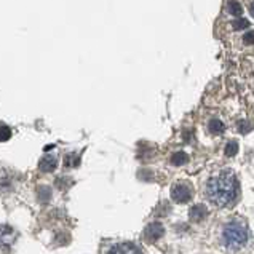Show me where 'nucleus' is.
<instances>
[{
    "mask_svg": "<svg viewBox=\"0 0 254 254\" xmlns=\"http://www.w3.org/2000/svg\"><path fill=\"white\" fill-rule=\"evenodd\" d=\"M248 240V229L243 222L232 221L222 230V242L227 248L238 250Z\"/></svg>",
    "mask_w": 254,
    "mask_h": 254,
    "instance_id": "obj_2",
    "label": "nucleus"
},
{
    "mask_svg": "<svg viewBox=\"0 0 254 254\" xmlns=\"http://www.w3.org/2000/svg\"><path fill=\"white\" fill-rule=\"evenodd\" d=\"M238 193V183L232 171L216 174L206 184V197L216 206H227L235 200Z\"/></svg>",
    "mask_w": 254,
    "mask_h": 254,
    "instance_id": "obj_1",
    "label": "nucleus"
},
{
    "mask_svg": "<svg viewBox=\"0 0 254 254\" xmlns=\"http://www.w3.org/2000/svg\"><path fill=\"white\" fill-rule=\"evenodd\" d=\"M109 254H141L133 243H120L109 251Z\"/></svg>",
    "mask_w": 254,
    "mask_h": 254,
    "instance_id": "obj_5",
    "label": "nucleus"
},
{
    "mask_svg": "<svg viewBox=\"0 0 254 254\" xmlns=\"http://www.w3.org/2000/svg\"><path fill=\"white\" fill-rule=\"evenodd\" d=\"M224 123L221 120H211L209 122V125H208V129H209V133L211 134H222L224 133Z\"/></svg>",
    "mask_w": 254,
    "mask_h": 254,
    "instance_id": "obj_8",
    "label": "nucleus"
},
{
    "mask_svg": "<svg viewBox=\"0 0 254 254\" xmlns=\"http://www.w3.org/2000/svg\"><path fill=\"white\" fill-rule=\"evenodd\" d=\"M234 26L235 29H238V31H240V29H246V27H250V23L246 19H243V18H238L237 21H234Z\"/></svg>",
    "mask_w": 254,
    "mask_h": 254,
    "instance_id": "obj_13",
    "label": "nucleus"
},
{
    "mask_svg": "<svg viewBox=\"0 0 254 254\" xmlns=\"http://www.w3.org/2000/svg\"><path fill=\"white\" fill-rule=\"evenodd\" d=\"M39 168L42 171H53L56 168V157H53V155H45L40 160Z\"/></svg>",
    "mask_w": 254,
    "mask_h": 254,
    "instance_id": "obj_6",
    "label": "nucleus"
},
{
    "mask_svg": "<svg viewBox=\"0 0 254 254\" xmlns=\"http://www.w3.org/2000/svg\"><path fill=\"white\" fill-rule=\"evenodd\" d=\"M242 40H243L245 45H253V43H254V31H253V29H251V31H248V32H245V34H243Z\"/></svg>",
    "mask_w": 254,
    "mask_h": 254,
    "instance_id": "obj_12",
    "label": "nucleus"
},
{
    "mask_svg": "<svg viewBox=\"0 0 254 254\" xmlns=\"http://www.w3.org/2000/svg\"><path fill=\"white\" fill-rule=\"evenodd\" d=\"M227 11H229V14H232V16L242 18V14H243V6H242V3H238V2H230V3L227 5Z\"/></svg>",
    "mask_w": 254,
    "mask_h": 254,
    "instance_id": "obj_9",
    "label": "nucleus"
},
{
    "mask_svg": "<svg viewBox=\"0 0 254 254\" xmlns=\"http://www.w3.org/2000/svg\"><path fill=\"white\" fill-rule=\"evenodd\" d=\"M190 219L192 221H195V222H198V221H201L203 217L206 216V208L203 206V205H195V206H192V209H190Z\"/></svg>",
    "mask_w": 254,
    "mask_h": 254,
    "instance_id": "obj_7",
    "label": "nucleus"
},
{
    "mask_svg": "<svg viewBox=\"0 0 254 254\" xmlns=\"http://www.w3.org/2000/svg\"><path fill=\"white\" fill-rule=\"evenodd\" d=\"M187 160H189V157H187V154H184V152H176V154H173V157H171L173 165H184Z\"/></svg>",
    "mask_w": 254,
    "mask_h": 254,
    "instance_id": "obj_10",
    "label": "nucleus"
},
{
    "mask_svg": "<svg viewBox=\"0 0 254 254\" xmlns=\"http://www.w3.org/2000/svg\"><path fill=\"white\" fill-rule=\"evenodd\" d=\"M163 227H162V224H158V222H154V224H149L147 229L144 230V238L152 243V242H157L158 238H162L163 235Z\"/></svg>",
    "mask_w": 254,
    "mask_h": 254,
    "instance_id": "obj_4",
    "label": "nucleus"
},
{
    "mask_svg": "<svg viewBox=\"0 0 254 254\" xmlns=\"http://www.w3.org/2000/svg\"><path fill=\"white\" fill-rule=\"evenodd\" d=\"M192 197V189L187 184H174L171 187V198L178 203H186Z\"/></svg>",
    "mask_w": 254,
    "mask_h": 254,
    "instance_id": "obj_3",
    "label": "nucleus"
},
{
    "mask_svg": "<svg viewBox=\"0 0 254 254\" xmlns=\"http://www.w3.org/2000/svg\"><path fill=\"white\" fill-rule=\"evenodd\" d=\"M238 152V144L235 141H230L227 146H226V155L229 157H234L235 154Z\"/></svg>",
    "mask_w": 254,
    "mask_h": 254,
    "instance_id": "obj_11",
    "label": "nucleus"
},
{
    "mask_svg": "<svg viewBox=\"0 0 254 254\" xmlns=\"http://www.w3.org/2000/svg\"><path fill=\"white\" fill-rule=\"evenodd\" d=\"M250 11H251V14L254 16V2H253V3H251V6H250Z\"/></svg>",
    "mask_w": 254,
    "mask_h": 254,
    "instance_id": "obj_15",
    "label": "nucleus"
},
{
    "mask_svg": "<svg viewBox=\"0 0 254 254\" xmlns=\"http://www.w3.org/2000/svg\"><path fill=\"white\" fill-rule=\"evenodd\" d=\"M10 136H11V129L6 125H2V141H6Z\"/></svg>",
    "mask_w": 254,
    "mask_h": 254,
    "instance_id": "obj_14",
    "label": "nucleus"
}]
</instances>
